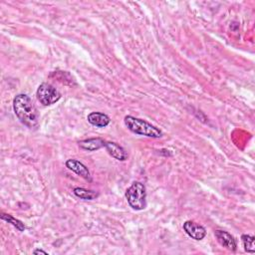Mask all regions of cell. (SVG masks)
Segmentation results:
<instances>
[{"label":"cell","mask_w":255,"mask_h":255,"mask_svg":"<svg viewBox=\"0 0 255 255\" xmlns=\"http://www.w3.org/2000/svg\"><path fill=\"white\" fill-rule=\"evenodd\" d=\"M13 110L23 125L29 129L38 127V113L30 97L25 94L17 95L13 100Z\"/></svg>","instance_id":"cell-1"},{"label":"cell","mask_w":255,"mask_h":255,"mask_svg":"<svg viewBox=\"0 0 255 255\" xmlns=\"http://www.w3.org/2000/svg\"><path fill=\"white\" fill-rule=\"evenodd\" d=\"M125 125L126 127L134 134L150 136V138H161L163 136V132L152 124L148 123L145 120L135 118L133 116L125 117Z\"/></svg>","instance_id":"cell-2"},{"label":"cell","mask_w":255,"mask_h":255,"mask_svg":"<svg viewBox=\"0 0 255 255\" xmlns=\"http://www.w3.org/2000/svg\"><path fill=\"white\" fill-rule=\"evenodd\" d=\"M125 197L129 205L135 210H143L147 206V190L144 184L135 182L126 190Z\"/></svg>","instance_id":"cell-3"},{"label":"cell","mask_w":255,"mask_h":255,"mask_svg":"<svg viewBox=\"0 0 255 255\" xmlns=\"http://www.w3.org/2000/svg\"><path fill=\"white\" fill-rule=\"evenodd\" d=\"M36 96L43 106H51L61 99V93L49 83H42L39 86Z\"/></svg>","instance_id":"cell-4"},{"label":"cell","mask_w":255,"mask_h":255,"mask_svg":"<svg viewBox=\"0 0 255 255\" xmlns=\"http://www.w3.org/2000/svg\"><path fill=\"white\" fill-rule=\"evenodd\" d=\"M184 230L189 238L195 240H203L206 235V229L191 221H187L184 223Z\"/></svg>","instance_id":"cell-5"},{"label":"cell","mask_w":255,"mask_h":255,"mask_svg":"<svg viewBox=\"0 0 255 255\" xmlns=\"http://www.w3.org/2000/svg\"><path fill=\"white\" fill-rule=\"evenodd\" d=\"M66 167L74 171L75 173H77L78 175H80L81 178L85 179L86 181H89V182H92V178H91V173H90V170H88V168L82 164L81 162L77 161V160H68L66 162Z\"/></svg>","instance_id":"cell-6"},{"label":"cell","mask_w":255,"mask_h":255,"mask_svg":"<svg viewBox=\"0 0 255 255\" xmlns=\"http://www.w3.org/2000/svg\"><path fill=\"white\" fill-rule=\"evenodd\" d=\"M214 235L222 247L230 251L237 250V247H238L237 241H235V239L233 238V237L230 233L223 231V230H217L214 232Z\"/></svg>","instance_id":"cell-7"},{"label":"cell","mask_w":255,"mask_h":255,"mask_svg":"<svg viewBox=\"0 0 255 255\" xmlns=\"http://www.w3.org/2000/svg\"><path fill=\"white\" fill-rule=\"evenodd\" d=\"M87 120L92 126H95L97 128H105L111 122V119L108 115L100 112H93L89 114Z\"/></svg>","instance_id":"cell-8"},{"label":"cell","mask_w":255,"mask_h":255,"mask_svg":"<svg viewBox=\"0 0 255 255\" xmlns=\"http://www.w3.org/2000/svg\"><path fill=\"white\" fill-rule=\"evenodd\" d=\"M105 148L110 155L118 161H126L128 159V153L123 147L113 142H106Z\"/></svg>","instance_id":"cell-9"},{"label":"cell","mask_w":255,"mask_h":255,"mask_svg":"<svg viewBox=\"0 0 255 255\" xmlns=\"http://www.w3.org/2000/svg\"><path fill=\"white\" fill-rule=\"evenodd\" d=\"M105 144L106 142L100 138H93L79 142L80 148L89 152H94L97 150H100L101 148H105Z\"/></svg>","instance_id":"cell-10"},{"label":"cell","mask_w":255,"mask_h":255,"mask_svg":"<svg viewBox=\"0 0 255 255\" xmlns=\"http://www.w3.org/2000/svg\"><path fill=\"white\" fill-rule=\"evenodd\" d=\"M74 194L77 198H79L84 201H93L96 200L98 197H99V193L95 190H89L83 187H76L73 190Z\"/></svg>","instance_id":"cell-11"},{"label":"cell","mask_w":255,"mask_h":255,"mask_svg":"<svg viewBox=\"0 0 255 255\" xmlns=\"http://www.w3.org/2000/svg\"><path fill=\"white\" fill-rule=\"evenodd\" d=\"M242 242H243V246H244V250L248 253H254L255 252V245H254V240L255 238L253 235H249V234H243L241 237Z\"/></svg>","instance_id":"cell-12"},{"label":"cell","mask_w":255,"mask_h":255,"mask_svg":"<svg viewBox=\"0 0 255 255\" xmlns=\"http://www.w3.org/2000/svg\"><path fill=\"white\" fill-rule=\"evenodd\" d=\"M1 219L5 221H7L8 223H11L13 226H15L19 231H24L25 230V225L22 221H18L16 219H14L12 215L10 214H5V213H2L1 214Z\"/></svg>","instance_id":"cell-13"},{"label":"cell","mask_w":255,"mask_h":255,"mask_svg":"<svg viewBox=\"0 0 255 255\" xmlns=\"http://www.w3.org/2000/svg\"><path fill=\"white\" fill-rule=\"evenodd\" d=\"M33 253H34V254H44V255H47V254H48L46 251H43V250H41V249H36V250H34Z\"/></svg>","instance_id":"cell-14"}]
</instances>
